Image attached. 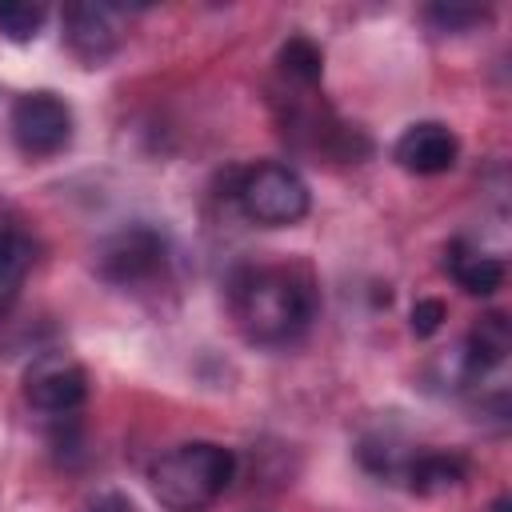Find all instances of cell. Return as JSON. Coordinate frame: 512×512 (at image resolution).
Segmentation results:
<instances>
[{
	"mask_svg": "<svg viewBox=\"0 0 512 512\" xmlns=\"http://www.w3.org/2000/svg\"><path fill=\"white\" fill-rule=\"evenodd\" d=\"M276 64H280V76L292 80L296 88H316L320 76H324V52L312 36H288L276 52Z\"/></svg>",
	"mask_w": 512,
	"mask_h": 512,
	"instance_id": "12",
	"label": "cell"
},
{
	"mask_svg": "<svg viewBox=\"0 0 512 512\" xmlns=\"http://www.w3.org/2000/svg\"><path fill=\"white\" fill-rule=\"evenodd\" d=\"M32 264H36L32 236L12 224H0V316L12 312V304L20 300V288L32 272Z\"/></svg>",
	"mask_w": 512,
	"mask_h": 512,
	"instance_id": "11",
	"label": "cell"
},
{
	"mask_svg": "<svg viewBox=\"0 0 512 512\" xmlns=\"http://www.w3.org/2000/svg\"><path fill=\"white\" fill-rule=\"evenodd\" d=\"M492 512H508V500H504V496H500V500H496V508H492Z\"/></svg>",
	"mask_w": 512,
	"mask_h": 512,
	"instance_id": "18",
	"label": "cell"
},
{
	"mask_svg": "<svg viewBox=\"0 0 512 512\" xmlns=\"http://www.w3.org/2000/svg\"><path fill=\"white\" fill-rule=\"evenodd\" d=\"M464 480H468V460L460 452H440V448L408 452V460L400 468V484L416 496H444V492L460 488Z\"/></svg>",
	"mask_w": 512,
	"mask_h": 512,
	"instance_id": "9",
	"label": "cell"
},
{
	"mask_svg": "<svg viewBox=\"0 0 512 512\" xmlns=\"http://www.w3.org/2000/svg\"><path fill=\"white\" fill-rule=\"evenodd\" d=\"M236 200H240V212L252 224H260V228H288V224H300L308 216L312 192H308L304 176L292 164L260 160V164L240 172Z\"/></svg>",
	"mask_w": 512,
	"mask_h": 512,
	"instance_id": "3",
	"label": "cell"
},
{
	"mask_svg": "<svg viewBox=\"0 0 512 512\" xmlns=\"http://www.w3.org/2000/svg\"><path fill=\"white\" fill-rule=\"evenodd\" d=\"M468 344L480 352V360L496 372L508 352H512V328H508V316L504 312H484L472 328H468Z\"/></svg>",
	"mask_w": 512,
	"mask_h": 512,
	"instance_id": "13",
	"label": "cell"
},
{
	"mask_svg": "<svg viewBox=\"0 0 512 512\" xmlns=\"http://www.w3.org/2000/svg\"><path fill=\"white\" fill-rule=\"evenodd\" d=\"M48 20L44 4H28V0H0V36L12 44H28L40 36Z\"/></svg>",
	"mask_w": 512,
	"mask_h": 512,
	"instance_id": "14",
	"label": "cell"
},
{
	"mask_svg": "<svg viewBox=\"0 0 512 512\" xmlns=\"http://www.w3.org/2000/svg\"><path fill=\"white\" fill-rule=\"evenodd\" d=\"M444 320H448V308H444V300H436V296H424V300H416V304H412V336L428 340V336H436V332L444 328Z\"/></svg>",
	"mask_w": 512,
	"mask_h": 512,
	"instance_id": "16",
	"label": "cell"
},
{
	"mask_svg": "<svg viewBox=\"0 0 512 512\" xmlns=\"http://www.w3.org/2000/svg\"><path fill=\"white\" fill-rule=\"evenodd\" d=\"M168 240L152 224H124L96 248V276L112 288H140L164 276Z\"/></svg>",
	"mask_w": 512,
	"mask_h": 512,
	"instance_id": "4",
	"label": "cell"
},
{
	"mask_svg": "<svg viewBox=\"0 0 512 512\" xmlns=\"http://www.w3.org/2000/svg\"><path fill=\"white\" fill-rule=\"evenodd\" d=\"M392 160L404 168V172H416V176H440L448 168H456L460 160V140L448 124L440 120H416L408 124L396 144H392Z\"/></svg>",
	"mask_w": 512,
	"mask_h": 512,
	"instance_id": "8",
	"label": "cell"
},
{
	"mask_svg": "<svg viewBox=\"0 0 512 512\" xmlns=\"http://www.w3.org/2000/svg\"><path fill=\"white\" fill-rule=\"evenodd\" d=\"M72 108L64 96L48 92V88H32V92H20L8 108V132H12V144L28 156V160H48V156H60L68 144H72Z\"/></svg>",
	"mask_w": 512,
	"mask_h": 512,
	"instance_id": "5",
	"label": "cell"
},
{
	"mask_svg": "<svg viewBox=\"0 0 512 512\" xmlns=\"http://www.w3.org/2000/svg\"><path fill=\"white\" fill-rule=\"evenodd\" d=\"M444 268H448V276H452L468 296H492V292L504 288V260L492 256V252H484V248L472 244V240H460V236H456V240L444 248Z\"/></svg>",
	"mask_w": 512,
	"mask_h": 512,
	"instance_id": "10",
	"label": "cell"
},
{
	"mask_svg": "<svg viewBox=\"0 0 512 512\" xmlns=\"http://www.w3.org/2000/svg\"><path fill=\"white\" fill-rule=\"evenodd\" d=\"M236 456L216 440H184L156 456L148 484L164 512H208L232 484Z\"/></svg>",
	"mask_w": 512,
	"mask_h": 512,
	"instance_id": "2",
	"label": "cell"
},
{
	"mask_svg": "<svg viewBox=\"0 0 512 512\" xmlns=\"http://www.w3.org/2000/svg\"><path fill=\"white\" fill-rule=\"evenodd\" d=\"M424 20L440 32H468L476 24L488 20V8H468V4H428L424 8Z\"/></svg>",
	"mask_w": 512,
	"mask_h": 512,
	"instance_id": "15",
	"label": "cell"
},
{
	"mask_svg": "<svg viewBox=\"0 0 512 512\" xmlns=\"http://www.w3.org/2000/svg\"><path fill=\"white\" fill-rule=\"evenodd\" d=\"M124 8L120 4H104V0H76L64 8V44L72 48L76 60H84L88 68L104 64L124 36L120 24Z\"/></svg>",
	"mask_w": 512,
	"mask_h": 512,
	"instance_id": "7",
	"label": "cell"
},
{
	"mask_svg": "<svg viewBox=\"0 0 512 512\" xmlns=\"http://www.w3.org/2000/svg\"><path fill=\"white\" fill-rule=\"evenodd\" d=\"M84 512H140V508L128 496H120V492H100L96 500H88Z\"/></svg>",
	"mask_w": 512,
	"mask_h": 512,
	"instance_id": "17",
	"label": "cell"
},
{
	"mask_svg": "<svg viewBox=\"0 0 512 512\" xmlns=\"http://www.w3.org/2000/svg\"><path fill=\"white\" fill-rule=\"evenodd\" d=\"M24 400L48 416H72L88 400V372L68 352H44L24 368Z\"/></svg>",
	"mask_w": 512,
	"mask_h": 512,
	"instance_id": "6",
	"label": "cell"
},
{
	"mask_svg": "<svg viewBox=\"0 0 512 512\" xmlns=\"http://www.w3.org/2000/svg\"><path fill=\"white\" fill-rule=\"evenodd\" d=\"M232 320L248 344L284 348L300 340L316 316L312 280L288 264H248L228 280Z\"/></svg>",
	"mask_w": 512,
	"mask_h": 512,
	"instance_id": "1",
	"label": "cell"
}]
</instances>
